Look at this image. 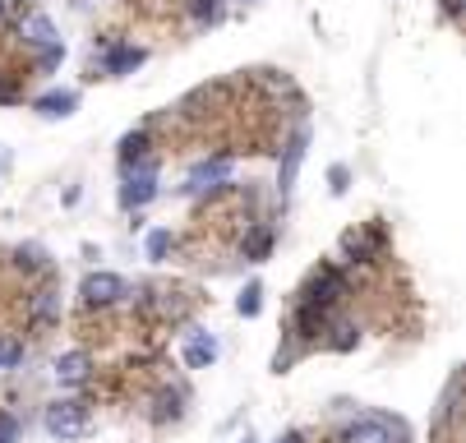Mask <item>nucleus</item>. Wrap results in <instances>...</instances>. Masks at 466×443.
<instances>
[{"label": "nucleus", "mask_w": 466, "mask_h": 443, "mask_svg": "<svg viewBox=\"0 0 466 443\" xmlns=\"http://www.w3.org/2000/svg\"><path fill=\"white\" fill-rule=\"evenodd\" d=\"M19 37H24V46L37 51V65H42V70H56V65H60L65 42H60V33H56V24H51L46 15L28 10V15L19 19Z\"/></svg>", "instance_id": "nucleus-1"}, {"label": "nucleus", "mask_w": 466, "mask_h": 443, "mask_svg": "<svg viewBox=\"0 0 466 443\" xmlns=\"http://www.w3.org/2000/svg\"><path fill=\"white\" fill-rule=\"evenodd\" d=\"M157 199V166L153 162H139L125 171V185H120V208H144Z\"/></svg>", "instance_id": "nucleus-2"}, {"label": "nucleus", "mask_w": 466, "mask_h": 443, "mask_svg": "<svg viewBox=\"0 0 466 443\" xmlns=\"http://www.w3.org/2000/svg\"><path fill=\"white\" fill-rule=\"evenodd\" d=\"M88 429V407L75 402V398H65V402H51L46 407V434L56 438H79Z\"/></svg>", "instance_id": "nucleus-3"}, {"label": "nucleus", "mask_w": 466, "mask_h": 443, "mask_svg": "<svg viewBox=\"0 0 466 443\" xmlns=\"http://www.w3.org/2000/svg\"><path fill=\"white\" fill-rule=\"evenodd\" d=\"M79 296L102 309V305H116L120 296H129V287H125V277H116V273H88L84 287H79Z\"/></svg>", "instance_id": "nucleus-4"}, {"label": "nucleus", "mask_w": 466, "mask_h": 443, "mask_svg": "<svg viewBox=\"0 0 466 443\" xmlns=\"http://www.w3.org/2000/svg\"><path fill=\"white\" fill-rule=\"evenodd\" d=\"M305 144H309V130H296L287 153H282V171H278V189H282V199L296 189V176H300V162H305Z\"/></svg>", "instance_id": "nucleus-5"}, {"label": "nucleus", "mask_w": 466, "mask_h": 443, "mask_svg": "<svg viewBox=\"0 0 466 443\" xmlns=\"http://www.w3.org/2000/svg\"><path fill=\"white\" fill-rule=\"evenodd\" d=\"M218 360V337L204 333V328H189L185 333V365L189 369H208Z\"/></svg>", "instance_id": "nucleus-6"}, {"label": "nucleus", "mask_w": 466, "mask_h": 443, "mask_svg": "<svg viewBox=\"0 0 466 443\" xmlns=\"http://www.w3.org/2000/svg\"><path fill=\"white\" fill-rule=\"evenodd\" d=\"M88 374H93L88 351H65V356L56 360V384H65V388H79V384H88Z\"/></svg>", "instance_id": "nucleus-7"}, {"label": "nucleus", "mask_w": 466, "mask_h": 443, "mask_svg": "<svg viewBox=\"0 0 466 443\" xmlns=\"http://www.w3.org/2000/svg\"><path fill=\"white\" fill-rule=\"evenodd\" d=\"M227 176H231V153H222V157H213V162H198V166L189 171L185 189H189V195H198V189H213V185L227 180Z\"/></svg>", "instance_id": "nucleus-8"}, {"label": "nucleus", "mask_w": 466, "mask_h": 443, "mask_svg": "<svg viewBox=\"0 0 466 443\" xmlns=\"http://www.w3.org/2000/svg\"><path fill=\"white\" fill-rule=\"evenodd\" d=\"M338 291H342V277L332 273V268H323V273H314V277H309V287H305V300H300V305L328 309L332 300H338Z\"/></svg>", "instance_id": "nucleus-9"}, {"label": "nucleus", "mask_w": 466, "mask_h": 443, "mask_svg": "<svg viewBox=\"0 0 466 443\" xmlns=\"http://www.w3.org/2000/svg\"><path fill=\"white\" fill-rule=\"evenodd\" d=\"M28 319L33 324H56L60 319V291L56 287H42L28 296Z\"/></svg>", "instance_id": "nucleus-10"}, {"label": "nucleus", "mask_w": 466, "mask_h": 443, "mask_svg": "<svg viewBox=\"0 0 466 443\" xmlns=\"http://www.w3.org/2000/svg\"><path fill=\"white\" fill-rule=\"evenodd\" d=\"M342 443H392V429H388V420H356V425H347Z\"/></svg>", "instance_id": "nucleus-11"}, {"label": "nucleus", "mask_w": 466, "mask_h": 443, "mask_svg": "<svg viewBox=\"0 0 466 443\" xmlns=\"http://www.w3.org/2000/svg\"><path fill=\"white\" fill-rule=\"evenodd\" d=\"M75 106H79V93H70V88H60V93H46V97H37V116H46V120L70 116Z\"/></svg>", "instance_id": "nucleus-12"}, {"label": "nucleus", "mask_w": 466, "mask_h": 443, "mask_svg": "<svg viewBox=\"0 0 466 443\" xmlns=\"http://www.w3.org/2000/svg\"><path fill=\"white\" fill-rule=\"evenodd\" d=\"M144 65V51L139 46H111L106 51V75H129Z\"/></svg>", "instance_id": "nucleus-13"}, {"label": "nucleus", "mask_w": 466, "mask_h": 443, "mask_svg": "<svg viewBox=\"0 0 466 443\" xmlns=\"http://www.w3.org/2000/svg\"><path fill=\"white\" fill-rule=\"evenodd\" d=\"M144 157H148V130H135V135L120 139V162H125V171L139 166Z\"/></svg>", "instance_id": "nucleus-14"}, {"label": "nucleus", "mask_w": 466, "mask_h": 443, "mask_svg": "<svg viewBox=\"0 0 466 443\" xmlns=\"http://www.w3.org/2000/svg\"><path fill=\"white\" fill-rule=\"evenodd\" d=\"M236 309L245 314V319H254V314L263 309V287H258V282H249V287L240 291V300H236Z\"/></svg>", "instance_id": "nucleus-15"}, {"label": "nucleus", "mask_w": 466, "mask_h": 443, "mask_svg": "<svg viewBox=\"0 0 466 443\" xmlns=\"http://www.w3.org/2000/svg\"><path fill=\"white\" fill-rule=\"evenodd\" d=\"M268 249H273V236L263 231V227L245 236V255H249V259H268Z\"/></svg>", "instance_id": "nucleus-16"}, {"label": "nucleus", "mask_w": 466, "mask_h": 443, "mask_svg": "<svg viewBox=\"0 0 466 443\" xmlns=\"http://www.w3.org/2000/svg\"><path fill=\"white\" fill-rule=\"evenodd\" d=\"M24 360V347L15 337H0V369H15Z\"/></svg>", "instance_id": "nucleus-17"}, {"label": "nucleus", "mask_w": 466, "mask_h": 443, "mask_svg": "<svg viewBox=\"0 0 466 443\" xmlns=\"http://www.w3.org/2000/svg\"><path fill=\"white\" fill-rule=\"evenodd\" d=\"M189 15H194L198 24H213V19H218V0H189Z\"/></svg>", "instance_id": "nucleus-18"}, {"label": "nucleus", "mask_w": 466, "mask_h": 443, "mask_svg": "<svg viewBox=\"0 0 466 443\" xmlns=\"http://www.w3.org/2000/svg\"><path fill=\"white\" fill-rule=\"evenodd\" d=\"M167 249H171V231H153L148 236V259H167Z\"/></svg>", "instance_id": "nucleus-19"}, {"label": "nucleus", "mask_w": 466, "mask_h": 443, "mask_svg": "<svg viewBox=\"0 0 466 443\" xmlns=\"http://www.w3.org/2000/svg\"><path fill=\"white\" fill-rule=\"evenodd\" d=\"M332 333H338V337H332V347H338V351H351V347H356V328H351V324H338Z\"/></svg>", "instance_id": "nucleus-20"}, {"label": "nucleus", "mask_w": 466, "mask_h": 443, "mask_svg": "<svg viewBox=\"0 0 466 443\" xmlns=\"http://www.w3.org/2000/svg\"><path fill=\"white\" fill-rule=\"evenodd\" d=\"M15 434H19V420L15 416H0V443H15Z\"/></svg>", "instance_id": "nucleus-21"}, {"label": "nucleus", "mask_w": 466, "mask_h": 443, "mask_svg": "<svg viewBox=\"0 0 466 443\" xmlns=\"http://www.w3.org/2000/svg\"><path fill=\"white\" fill-rule=\"evenodd\" d=\"M328 180H332V195H342V189H347V166H332Z\"/></svg>", "instance_id": "nucleus-22"}, {"label": "nucleus", "mask_w": 466, "mask_h": 443, "mask_svg": "<svg viewBox=\"0 0 466 443\" xmlns=\"http://www.w3.org/2000/svg\"><path fill=\"white\" fill-rule=\"evenodd\" d=\"M278 443H305V434H296V429H291V434H282Z\"/></svg>", "instance_id": "nucleus-23"}, {"label": "nucleus", "mask_w": 466, "mask_h": 443, "mask_svg": "<svg viewBox=\"0 0 466 443\" xmlns=\"http://www.w3.org/2000/svg\"><path fill=\"white\" fill-rule=\"evenodd\" d=\"M10 97V84H0V102H5Z\"/></svg>", "instance_id": "nucleus-24"}, {"label": "nucleus", "mask_w": 466, "mask_h": 443, "mask_svg": "<svg viewBox=\"0 0 466 443\" xmlns=\"http://www.w3.org/2000/svg\"><path fill=\"white\" fill-rule=\"evenodd\" d=\"M240 443H254V438H249V434H245V438H240Z\"/></svg>", "instance_id": "nucleus-25"}, {"label": "nucleus", "mask_w": 466, "mask_h": 443, "mask_svg": "<svg viewBox=\"0 0 466 443\" xmlns=\"http://www.w3.org/2000/svg\"><path fill=\"white\" fill-rule=\"evenodd\" d=\"M0 10H5V5H0Z\"/></svg>", "instance_id": "nucleus-26"}]
</instances>
